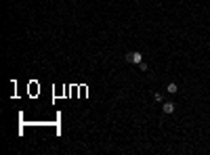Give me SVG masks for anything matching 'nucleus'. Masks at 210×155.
<instances>
[{
  "mask_svg": "<svg viewBox=\"0 0 210 155\" xmlns=\"http://www.w3.org/2000/svg\"><path fill=\"white\" fill-rule=\"evenodd\" d=\"M124 59H126V63H137V65L143 63V55H141L139 50H133V52H128Z\"/></svg>",
  "mask_w": 210,
  "mask_h": 155,
  "instance_id": "1",
  "label": "nucleus"
},
{
  "mask_svg": "<svg viewBox=\"0 0 210 155\" xmlns=\"http://www.w3.org/2000/svg\"><path fill=\"white\" fill-rule=\"evenodd\" d=\"M162 111L164 113H172L175 111V103H172V101H164V103H162Z\"/></svg>",
  "mask_w": 210,
  "mask_h": 155,
  "instance_id": "2",
  "label": "nucleus"
},
{
  "mask_svg": "<svg viewBox=\"0 0 210 155\" xmlns=\"http://www.w3.org/2000/svg\"><path fill=\"white\" fill-rule=\"evenodd\" d=\"M166 92H168V94H176V92H179V86H176V82H170V84L166 86Z\"/></svg>",
  "mask_w": 210,
  "mask_h": 155,
  "instance_id": "3",
  "label": "nucleus"
},
{
  "mask_svg": "<svg viewBox=\"0 0 210 155\" xmlns=\"http://www.w3.org/2000/svg\"><path fill=\"white\" fill-rule=\"evenodd\" d=\"M154 99L158 101V103H162V101H164V97H162V92H155V94H154Z\"/></svg>",
  "mask_w": 210,
  "mask_h": 155,
  "instance_id": "4",
  "label": "nucleus"
},
{
  "mask_svg": "<svg viewBox=\"0 0 210 155\" xmlns=\"http://www.w3.org/2000/svg\"><path fill=\"white\" fill-rule=\"evenodd\" d=\"M139 69L141 71H147V63H139Z\"/></svg>",
  "mask_w": 210,
  "mask_h": 155,
  "instance_id": "5",
  "label": "nucleus"
}]
</instances>
